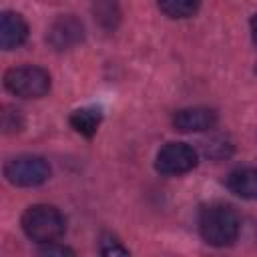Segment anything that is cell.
Instances as JSON below:
<instances>
[{
    "label": "cell",
    "instance_id": "12",
    "mask_svg": "<svg viewBox=\"0 0 257 257\" xmlns=\"http://www.w3.org/2000/svg\"><path fill=\"white\" fill-rule=\"evenodd\" d=\"M159 10L169 18H189L201 8V0H157Z\"/></svg>",
    "mask_w": 257,
    "mask_h": 257
},
{
    "label": "cell",
    "instance_id": "7",
    "mask_svg": "<svg viewBox=\"0 0 257 257\" xmlns=\"http://www.w3.org/2000/svg\"><path fill=\"white\" fill-rule=\"evenodd\" d=\"M219 116L209 106H187L173 114V126L179 133H203L217 124Z\"/></svg>",
    "mask_w": 257,
    "mask_h": 257
},
{
    "label": "cell",
    "instance_id": "6",
    "mask_svg": "<svg viewBox=\"0 0 257 257\" xmlns=\"http://www.w3.org/2000/svg\"><path fill=\"white\" fill-rule=\"evenodd\" d=\"M82 38H84V26L72 14L58 16L50 24L48 34H46V40L54 50H68L76 46L78 42H82Z\"/></svg>",
    "mask_w": 257,
    "mask_h": 257
},
{
    "label": "cell",
    "instance_id": "4",
    "mask_svg": "<svg viewBox=\"0 0 257 257\" xmlns=\"http://www.w3.org/2000/svg\"><path fill=\"white\" fill-rule=\"evenodd\" d=\"M4 177L14 187H38L48 181L50 165L38 155H20L4 165Z\"/></svg>",
    "mask_w": 257,
    "mask_h": 257
},
{
    "label": "cell",
    "instance_id": "5",
    "mask_svg": "<svg viewBox=\"0 0 257 257\" xmlns=\"http://www.w3.org/2000/svg\"><path fill=\"white\" fill-rule=\"evenodd\" d=\"M197 163H199V157H197V151L191 145H187V143H167L157 153L155 169L161 175L177 177V175H185V173L193 171L197 167Z\"/></svg>",
    "mask_w": 257,
    "mask_h": 257
},
{
    "label": "cell",
    "instance_id": "8",
    "mask_svg": "<svg viewBox=\"0 0 257 257\" xmlns=\"http://www.w3.org/2000/svg\"><path fill=\"white\" fill-rule=\"evenodd\" d=\"M28 38V24L18 12H2L0 18V46L4 50L18 48Z\"/></svg>",
    "mask_w": 257,
    "mask_h": 257
},
{
    "label": "cell",
    "instance_id": "14",
    "mask_svg": "<svg viewBox=\"0 0 257 257\" xmlns=\"http://www.w3.org/2000/svg\"><path fill=\"white\" fill-rule=\"evenodd\" d=\"M100 253L110 257V255H128V249L112 235H102L100 239Z\"/></svg>",
    "mask_w": 257,
    "mask_h": 257
},
{
    "label": "cell",
    "instance_id": "16",
    "mask_svg": "<svg viewBox=\"0 0 257 257\" xmlns=\"http://www.w3.org/2000/svg\"><path fill=\"white\" fill-rule=\"evenodd\" d=\"M249 28H251V40H253V44L257 46V14L251 16V20H249Z\"/></svg>",
    "mask_w": 257,
    "mask_h": 257
},
{
    "label": "cell",
    "instance_id": "3",
    "mask_svg": "<svg viewBox=\"0 0 257 257\" xmlns=\"http://www.w3.org/2000/svg\"><path fill=\"white\" fill-rule=\"evenodd\" d=\"M4 86L20 98H42L50 90V74L34 64H22L6 70Z\"/></svg>",
    "mask_w": 257,
    "mask_h": 257
},
{
    "label": "cell",
    "instance_id": "1",
    "mask_svg": "<svg viewBox=\"0 0 257 257\" xmlns=\"http://www.w3.org/2000/svg\"><path fill=\"white\" fill-rule=\"evenodd\" d=\"M239 215L229 205H209L199 215V233L213 247H227L239 237Z\"/></svg>",
    "mask_w": 257,
    "mask_h": 257
},
{
    "label": "cell",
    "instance_id": "13",
    "mask_svg": "<svg viewBox=\"0 0 257 257\" xmlns=\"http://www.w3.org/2000/svg\"><path fill=\"white\" fill-rule=\"evenodd\" d=\"M24 124V118H22V112L18 108H10L6 106L4 112H2V128L4 133H18Z\"/></svg>",
    "mask_w": 257,
    "mask_h": 257
},
{
    "label": "cell",
    "instance_id": "2",
    "mask_svg": "<svg viewBox=\"0 0 257 257\" xmlns=\"http://www.w3.org/2000/svg\"><path fill=\"white\" fill-rule=\"evenodd\" d=\"M20 225H22L24 235H26L30 241L40 243V245L58 241V239L64 235V229H66L64 215H62L56 207L44 205V203L30 205V207L22 213Z\"/></svg>",
    "mask_w": 257,
    "mask_h": 257
},
{
    "label": "cell",
    "instance_id": "11",
    "mask_svg": "<svg viewBox=\"0 0 257 257\" xmlns=\"http://www.w3.org/2000/svg\"><path fill=\"white\" fill-rule=\"evenodd\" d=\"M92 14H94V20L106 30L116 28V24L120 20V8H118L116 0H94Z\"/></svg>",
    "mask_w": 257,
    "mask_h": 257
},
{
    "label": "cell",
    "instance_id": "10",
    "mask_svg": "<svg viewBox=\"0 0 257 257\" xmlns=\"http://www.w3.org/2000/svg\"><path fill=\"white\" fill-rule=\"evenodd\" d=\"M100 118H102L100 112L94 110V108H78V110H74V112L70 114L68 122H70V126H72L78 135L90 139V137L96 133V128H98Z\"/></svg>",
    "mask_w": 257,
    "mask_h": 257
},
{
    "label": "cell",
    "instance_id": "17",
    "mask_svg": "<svg viewBox=\"0 0 257 257\" xmlns=\"http://www.w3.org/2000/svg\"><path fill=\"white\" fill-rule=\"evenodd\" d=\"M255 70H257V68H255Z\"/></svg>",
    "mask_w": 257,
    "mask_h": 257
},
{
    "label": "cell",
    "instance_id": "9",
    "mask_svg": "<svg viewBox=\"0 0 257 257\" xmlns=\"http://www.w3.org/2000/svg\"><path fill=\"white\" fill-rule=\"evenodd\" d=\"M227 189L245 201H257V169L255 167L235 169L227 177Z\"/></svg>",
    "mask_w": 257,
    "mask_h": 257
},
{
    "label": "cell",
    "instance_id": "15",
    "mask_svg": "<svg viewBox=\"0 0 257 257\" xmlns=\"http://www.w3.org/2000/svg\"><path fill=\"white\" fill-rule=\"evenodd\" d=\"M40 255H74V251L66 245H60L58 241H52V243H44L42 249H40Z\"/></svg>",
    "mask_w": 257,
    "mask_h": 257
}]
</instances>
